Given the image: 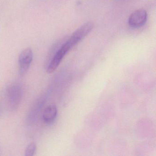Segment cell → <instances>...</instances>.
<instances>
[{
  "instance_id": "cell-2",
  "label": "cell",
  "mask_w": 156,
  "mask_h": 156,
  "mask_svg": "<svg viewBox=\"0 0 156 156\" xmlns=\"http://www.w3.org/2000/svg\"><path fill=\"white\" fill-rule=\"evenodd\" d=\"M72 48V46L67 41L62 44L55 54L48 65L47 68V72L48 73H52L57 69L66 55Z\"/></svg>"
},
{
  "instance_id": "cell-8",
  "label": "cell",
  "mask_w": 156,
  "mask_h": 156,
  "mask_svg": "<svg viewBox=\"0 0 156 156\" xmlns=\"http://www.w3.org/2000/svg\"><path fill=\"white\" fill-rule=\"evenodd\" d=\"M36 145L34 142H32L28 145L25 151V156H33L35 153Z\"/></svg>"
},
{
  "instance_id": "cell-5",
  "label": "cell",
  "mask_w": 156,
  "mask_h": 156,
  "mask_svg": "<svg viewBox=\"0 0 156 156\" xmlns=\"http://www.w3.org/2000/svg\"><path fill=\"white\" fill-rule=\"evenodd\" d=\"M147 20V14L144 9L137 10L133 12L129 17L128 24L133 28H138L145 25Z\"/></svg>"
},
{
  "instance_id": "cell-6",
  "label": "cell",
  "mask_w": 156,
  "mask_h": 156,
  "mask_svg": "<svg viewBox=\"0 0 156 156\" xmlns=\"http://www.w3.org/2000/svg\"><path fill=\"white\" fill-rule=\"evenodd\" d=\"M57 114V107L55 105H51L47 106L44 111L43 119L47 124L52 123L56 118Z\"/></svg>"
},
{
  "instance_id": "cell-4",
  "label": "cell",
  "mask_w": 156,
  "mask_h": 156,
  "mask_svg": "<svg viewBox=\"0 0 156 156\" xmlns=\"http://www.w3.org/2000/svg\"><path fill=\"white\" fill-rule=\"evenodd\" d=\"M33 58V53L30 48H27L22 51L19 57L20 73L21 75L26 73L29 70Z\"/></svg>"
},
{
  "instance_id": "cell-7",
  "label": "cell",
  "mask_w": 156,
  "mask_h": 156,
  "mask_svg": "<svg viewBox=\"0 0 156 156\" xmlns=\"http://www.w3.org/2000/svg\"><path fill=\"white\" fill-rule=\"evenodd\" d=\"M44 101L43 97H42L36 101L35 105H33L28 116V120L30 124L33 123L36 120L37 116H38L40 110L43 107Z\"/></svg>"
},
{
  "instance_id": "cell-1",
  "label": "cell",
  "mask_w": 156,
  "mask_h": 156,
  "mask_svg": "<svg viewBox=\"0 0 156 156\" xmlns=\"http://www.w3.org/2000/svg\"><path fill=\"white\" fill-rule=\"evenodd\" d=\"M23 89L19 84H13L9 87L7 90V101L11 110L18 109L22 99Z\"/></svg>"
},
{
  "instance_id": "cell-3",
  "label": "cell",
  "mask_w": 156,
  "mask_h": 156,
  "mask_svg": "<svg viewBox=\"0 0 156 156\" xmlns=\"http://www.w3.org/2000/svg\"><path fill=\"white\" fill-rule=\"evenodd\" d=\"M93 28L94 24L92 23H86L77 29L66 41L72 47H73L87 36L93 30Z\"/></svg>"
}]
</instances>
